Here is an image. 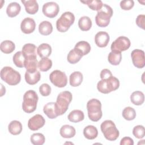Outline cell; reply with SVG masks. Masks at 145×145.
I'll return each instance as SVG.
<instances>
[{
    "mask_svg": "<svg viewBox=\"0 0 145 145\" xmlns=\"http://www.w3.org/2000/svg\"><path fill=\"white\" fill-rule=\"evenodd\" d=\"M1 50L5 54L12 53L15 48V44L10 40H5L1 43Z\"/></svg>",
    "mask_w": 145,
    "mask_h": 145,
    "instance_id": "cell-32",
    "label": "cell"
},
{
    "mask_svg": "<svg viewBox=\"0 0 145 145\" xmlns=\"http://www.w3.org/2000/svg\"><path fill=\"white\" fill-rule=\"evenodd\" d=\"M21 10L20 5L17 2H11L7 7L6 14L8 16L13 18L17 16Z\"/></svg>",
    "mask_w": 145,
    "mask_h": 145,
    "instance_id": "cell-23",
    "label": "cell"
},
{
    "mask_svg": "<svg viewBox=\"0 0 145 145\" xmlns=\"http://www.w3.org/2000/svg\"><path fill=\"white\" fill-rule=\"evenodd\" d=\"M109 34L104 31L97 32L95 36V42L98 47L104 48L107 46L109 41Z\"/></svg>",
    "mask_w": 145,
    "mask_h": 145,
    "instance_id": "cell-15",
    "label": "cell"
},
{
    "mask_svg": "<svg viewBox=\"0 0 145 145\" xmlns=\"http://www.w3.org/2000/svg\"><path fill=\"white\" fill-rule=\"evenodd\" d=\"M42 11L44 15L46 17L53 18L58 15L59 11V7L54 2H49L44 4Z\"/></svg>",
    "mask_w": 145,
    "mask_h": 145,
    "instance_id": "cell-11",
    "label": "cell"
},
{
    "mask_svg": "<svg viewBox=\"0 0 145 145\" xmlns=\"http://www.w3.org/2000/svg\"><path fill=\"white\" fill-rule=\"evenodd\" d=\"M120 87L119 80L113 75L108 79H101L97 84V88L102 93H109L117 90Z\"/></svg>",
    "mask_w": 145,
    "mask_h": 145,
    "instance_id": "cell-5",
    "label": "cell"
},
{
    "mask_svg": "<svg viewBox=\"0 0 145 145\" xmlns=\"http://www.w3.org/2000/svg\"><path fill=\"white\" fill-rule=\"evenodd\" d=\"M38 63L36 56L28 57L25 58L24 67L27 71L34 72L37 70Z\"/></svg>",
    "mask_w": 145,
    "mask_h": 145,
    "instance_id": "cell-19",
    "label": "cell"
},
{
    "mask_svg": "<svg viewBox=\"0 0 145 145\" xmlns=\"http://www.w3.org/2000/svg\"><path fill=\"white\" fill-rule=\"evenodd\" d=\"M1 78L10 86H15L21 80L20 73L9 66H5L1 70Z\"/></svg>",
    "mask_w": 145,
    "mask_h": 145,
    "instance_id": "cell-4",
    "label": "cell"
},
{
    "mask_svg": "<svg viewBox=\"0 0 145 145\" xmlns=\"http://www.w3.org/2000/svg\"><path fill=\"white\" fill-rule=\"evenodd\" d=\"M122 117L127 121H131L135 119L136 117V112L134 108L127 106L123 109L122 111Z\"/></svg>",
    "mask_w": 145,
    "mask_h": 145,
    "instance_id": "cell-38",
    "label": "cell"
},
{
    "mask_svg": "<svg viewBox=\"0 0 145 145\" xmlns=\"http://www.w3.org/2000/svg\"><path fill=\"white\" fill-rule=\"evenodd\" d=\"M67 118L70 122L77 123L84 120V114L80 110H74L69 113Z\"/></svg>",
    "mask_w": 145,
    "mask_h": 145,
    "instance_id": "cell-28",
    "label": "cell"
},
{
    "mask_svg": "<svg viewBox=\"0 0 145 145\" xmlns=\"http://www.w3.org/2000/svg\"><path fill=\"white\" fill-rule=\"evenodd\" d=\"M83 74L80 71H74L70 76L69 82L72 87H78L83 81Z\"/></svg>",
    "mask_w": 145,
    "mask_h": 145,
    "instance_id": "cell-25",
    "label": "cell"
},
{
    "mask_svg": "<svg viewBox=\"0 0 145 145\" xmlns=\"http://www.w3.org/2000/svg\"><path fill=\"white\" fill-rule=\"evenodd\" d=\"M60 135L64 138H71L75 136L76 134L75 129L69 125H63L59 130Z\"/></svg>",
    "mask_w": 145,
    "mask_h": 145,
    "instance_id": "cell-21",
    "label": "cell"
},
{
    "mask_svg": "<svg viewBox=\"0 0 145 145\" xmlns=\"http://www.w3.org/2000/svg\"><path fill=\"white\" fill-rule=\"evenodd\" d=\"M22 3L25 7V11L31 15L35 14L39 10V5L35 0H29V1H21Z\"/></svg>",
    "mask_w": 145,
    "mask_h": 145,
    "instance_id": "cell-18",
    "label": "cell"
},
{
    "mask_svg": "<svg viewBox=\"0 0 145 145\" xmlns=\"http://www.w3.org/2000/svg\"><path fill=\"white\" fill-rule=\"evenodd\" d=\"M37 54L40 57L48 58L52 53V48L50 45L46 43H42L40 44L37 49Z\"/></svg>",
    "mask_w": 145,
    "mask_h": 145,
    "instance_id": "cell-22",
    "label": "cell"
},
{
    "mask_svg": "<svg viewBox=\"0 0 145 145\" xmlns=\"http://www.w3.org/2000/svg\"><path fill=\"white\" fill-rule=\"evenodd\" d=\"M87 109L88 116L90 120L97 122L101 119L103 113L101 110V103L99 100L96 99L89 100L87 103Z\"/></svg>",
    "mask_w": 145,
    "mask_h": 145,
    "instance_id": "cell-6",
    "label": "cell"
},
{
    "mask_svg": "<svg viewBox=\"0 0 145 145\" xmlns=\"http://www.w3.org/2000/svg\"><path fill=\"white\" fill-rule=\"evenodd\" d=\"M113 14L112 8L106 4H103L101 8L97 11L95 16V22L100 27H107Z\"/></svg>",
    "mask_w": 145,
    "mask_h": 145,
    "instance_id": "cell-3",
    "label": "cell"
},
{
    "mask_svg": "<svg viewBox=\"0 0 145 145\" xmlns=\"http://www.w3.org/2000/svg\"><path fill=\"white\" fill-rule=\"evenodd\" d=\"M52 66V61L48 58H42L38 63V68L41 71H47Z\"/></svg>",
    "mask_w": 145,
    "mask_h": 145,
    "instance_id": "cell-36",
    "label": "cell"
},
{
    "mask_svg": "<svg viewBox=\"0 0 145 145\" xmlns=\"http://www.w3.org/2000/svg\"><path fill=\"white\" fill-rule=\"evenodd\" d=\"M43 111L49 118L54 119L58 116L57 113L56 103L54 102H50L45 104L43 108Z\"/></svg>",
    "mask_w": 145,
    "mask_h": 145,
    "instance_id": "cell-17",
    "label": "cell"
},
{
    "mask_svg": "<svg viewBox=\"0 0 145 145\" xmlns=\"http://www.w3.org/2000/svg\"><path fill=\"white\" fill-rule=\"evenodd\" d=\"M22 129L21 122L17 120L12 121L8 126V131L14 135L20 134L22 131Z\"/></svg>",
    "mask_w": 145,
    "mask_h": 145,
    "instance_id": "cell-26",
    "label": "cell"
},
{
    "mask_svg": "<svg viewBox=\"0 0 145 145\" xmlns=\"http://www.w3.org/2000/svg\"><path fill=\"white\" fill-rule=\"evenodd\" d=\"M74 21L75 16L72 12H65L56 22L57 29L60 32H65L73 24Z\"/></svg>",
    "mask_w": 145,
    "mask_h": 145,
    "instance_id": "cell-8",
    "label": "cell"
},
{
    "mask_svg": "<svg viewBox=\"0 0 145 145\" xmlns=\"http://www.w3.org/2000/svg\"><path fill=\"white\" fill-rule=\"evenodd\" d=\"M130 44L131 42L129 38L125 36H120L112 43L110 49L112 52L121 53V52L128 49Z\"/></svg>",
    "mask_w": 145,
    "mask_h": 145,
    "instance_id": "cell-10",
    "label": "cell"
},
{
    "mask_svg": "<svg viewBox=\"0 0 145 145\" xmlns=\"http://www.w3.org/2000/svg\"><path fill=\"white\" fill-rule=\"evenodd\" d=\"M131 57L133 65L138 69H142L145 66L144 52L140 49H134L131 52Z\"/></svg>",
    "mask_w": 145,
    "mask_h": 145,
    "instance_id": "cell-12",
    "label": "cell"
},
{
    "mask_svg": "<svg viewBox=\"0 0 145 145\" xmlns=\"http://www.w3.org/2000/svg\"><path fill=\"white\" fill-rule=\"evenodd\" d=\"M100 129L104 137L108 140H116L119 137V131L112 120L103 121L100 125Z\"/></svg>",
    "mask_w": 145,
    "mask_h": 145,
    "instance_id": "cell-7",
    "label": "cell"
},
{
    "mask_svg": "<svg viewBox=\"0 0 145 145\" xmlns=\"http://www.w3.org/2000/svg\"><path fill=\"white\" fill-rule=\"evenodd\" d=\"M112 76V72L107 69H104L102 70L100 72V78L101 79H108Z\"/></svg>",
    "mask_w": 145,
    "mask_h": 145,
    "instance_id": "cell-44",
    "label": "cell"
},
{
    "mask_svg": "<svg viewBox=\"0 0 145 145\" xmlns=\"http://www.w3.org/2000/svg\"><path fill=\"white\" fill-rule=\"evenodd\" d=\"M145 130L142 125L135 126L133 130V134L134 136L138 139H142L144 137Z\"/></svg>",
    "mask_w": 145,
    "mask_h": 145,
    "instance_id": "cell-40",
    "label": "cell"
},
{
    "mask_svg": "<svg viewBox=\"0 0 145 145\" xmlns=\"http://www.w3.org/2000/svg\"><path fill=\"white\" fill-rule=\"evenodd\" d=\"M83 135L87 139L93 140L97 137L98 130L95 126L88 125L83 129Z\"/></svg>",
    "mask_w": 145,
    "mask_h": 145,
    "instance_id": "cell-24",
    "label": "cell"
},
{
    "mask_svg": "<svg viewBox=\"0 0 145 145\" xmlns=\"http://www.w3.org/2000/svg\"><path fill=\"white\" fill-rule=\"evenodd\" d=\"M80 2L87 5L91 10L97 11H99L103 6V3L100 0L80 1Z\"/></svg>",
    "mask_w": 145,
    "mask_h": 145,
    "instance_id": "cell-33",
    "label": "cell"
},
{
    "mask_svg": "<svg viewBox=\"0 0 145 145\" xmlns=\"http://www.w3.org/2000/svg\"><path fill=\"white\" fill-rule=\"evenodd\" d=\"M134 5V2L133 0H125L120 2V7L123 10H130Z\"/></svg>",
    "mask_w": 145,
    "mask_h": 145,
    "instance_id": "cell-42",
    "label": "cell"
},
{
    "mask_svg": "<svg viewBox=\"0 0 145 145\" xmlns=\"http://www.w3.org/2000/svg\"><path fill=\"white\" fill-rule=\"evenodd\" d=\"M78 26L80 29L83 31H89L92 27V20L88 16H83L79 19Z\"/></svg>",
    "mask_w": 145,
    "mask_h": 145,
    "instance_id": "cell-31",
    "label": "cell"
},
{
    "mask_svg": "<svg viewBox=\"0 0 145 145\" xmlns=\"http://www.w3.org/2000/svg\"><path fill=\"white\" fill-rule=\"evenodd\" d=\"M83 56V55L82 52L78 49L74 48L68 53L67 60L71 64H75L80 60Z\"/></svg>",
    "mask_w": 145,
    "mask_h": 145,
    "instance_id": "cell-16",
    "label": "cell"
},
{
    "mask_svg": "<svg viewBox=\"0 0 145 145\" xmlns=\"http://www.w3.org/2000/svg\"><path fill=\"white\" fill-rule=\"evenodd\" d=\"M41 74L39 71L36 70L34 72H29L26 71L25 73V80L26 82L30 85H34L38 83L40 80Z\"/></svg>",
    "mask_w": 145,
    "mask_h": 145,
    "instance_id": "cell-20",
    "label": "cell"
},
{
    "mask_svg": "<svg viewBox=\"0 0 145 145\" xmlns=\"http://www.w3.org/2000/svg\"><path fill=\"white\" fill-rule=\"evenodd\" d=\"M31 142L33 145H42L45 141L44 135L40 133L33 134L30 138Z\"/></svg>",
    "mask_w": 145,
    "mask_h": 145,
    "instance_id": "cell-39",
    "label": "cell"
},
{
    "mask_svg": "<svg viewBox=\"0 0 145 145\" xmlns=\"http://www.w3.org/2000/svg\"><path fill=\"white\" fill-rule=\"evenodd\" d=\"M36 28V23L33 19L31 18H25L21 22V31L25 34L32 33Z\"/></svg>",
    "mask_w": 145,
    "mask_h": 145,
    "instance_id": "cell-14",
    "label": "cell"
},
{
    "mask_svg": "<svg viewBox=\"0 0 145 145\" xmlns=\"http://www.w3.org/2000/svg\"><path fill=\"white\" fill-rule=\"evenodd\" d=\"M39 97L36 92L33 90H28L23 95L22 109L27 113L33 112L36 108Z\"/></svg>",
    "mask_w": 145,
    "mask_h": 145,
    "instance_id": "cell-1",
    "label": "cell"
},
{
    "mask_svg": "<svg viewBox=\"0 0 145 145\" xmlns=\"http://www.w3.org/2000/svg\"><path fill=\"white\" fill-rule=\"evenodd\" d=\"M121 145H133L134 141L133 139L129 137H125L122 138L120 142Z\"/></svg>",
    "mask_w": 145,
    "mask_h": 145,
    "instance_id": "cell-45",
    "label": "cell"
},
{
    "mask_svg": "<svg viewBox=\"0 0 145 145\" xmlns=\"http://www.w3.org/2000/svg\"><path fill=\"white\" fill-rule=\"evenodd\" d=\"M75 48H77L80 50L83 53V56L88 54L91 51V45L90 44L85 41H81L77 42L75 45Z\"/></svg>",
    "mask_w": 145,
    "mask_h": 145,
    "instance_id": "cell-37",
    "label": "cell"
},
{
    "mask_svg": "<svg viewBox=\"0 0 145 145\" xmlns=\"http://www.w3.org/2000/svg\"><path fill=\"white\" fill-rule=\"evenodd\" d=\"M37 48L35 45L31 43L25 44L22 48V53L25 58L32 56H36Z\"/></svg>",
    "mask_w": 145,
    "mask_h": 145,
    "instance_id": "cell-27",
    "label": "cell"
},
{
    "mask_svg": "<svg viewBox=\"0 0 145 145\" xmlns=\"http://www.w3.org/2000/svg\"><path fill=\"white\" fill-rule=\"evenodd\" d=\"M144 18L145 15L143 14L139 15L136 19V24L140 28L144 29Z\"/></svg>",
    "mask_w": 145,
    "mask_h": 145,
    "instance_id": "cell-43",
    "label": "cell"
},
{
    "mask_svg": "<svg viewBox=\"0 0 145 145\" xmlns=\"http://www.w3.org/2000/svg\"><path fill=\"white\" fill-rule=\"evenodd\" d=\"M45 123V120L42 116L37 114L31 117L28 122V128L32 130L36 131L44 126Z\"/></svg>",
    "mask_w": 145,
    "mask_h": 145,
    "instance_id": "cell-13",
    "label": "cell"
},
{
    "mask_svg": "<svg viewBox=\"0 0 145 145\" xmlns=\"http://www.w3.org/2000/svg\"><path fill=\"white\" fill-rule=\"evenodd\" d=\"M122 59V54L120 52H111L108 56V62L112 65H118Z\"/></svg>",
    "mask_w": 145,
    "mask_h": 145,
    "instance_id": "cell-34",
    "label": "cell"
},
{
    "mask_svg": "<svg viewBox=\"0 0 145 145\" xmlns=\"http://www.w3.org/2000/svg\"><path fill=\"white\" fill-rule=\"evenodd\" d=\"M14 63L16 66L19 68H22L24 67V62L25 58L22 52L19 51L15 53L12 58Z\"/></svg>",
    "mask_w": 145,
    "mask_h": 145,
    "instance_id": "cell-35",
    "label": "cell"
},
{
    "mask_svg": "<svg viewBox=\"0 0 145 145\" xmlns=\"http://www.w3.org/2000/svg\"><path fill=\"white\" fill-rule=\"evenodd\" d=\"M51 83L59 88L65 87L67 83V78L66 74L58 70L53 71L49 75Z\"/></svg>",
    "mask_w": 145,
    "mask_h": 145,
    "instance_id": "cell-9",
    "label": "cell"
},
{
    "mask_svg": "<svg viewBox=\"0 0 145 145\" xmlns=\"http://www.w3.org/2000/svg\"><path fill=\"white\" fill-rule=\"evenodd\" d=\"M39 92L42 96H48L51 93V87L47 83L42 84L39 87Z\"/></svg>",
    "mask_w": 145,
    "mask_h": 145,
    "instance_id": "cell-41",
    "label": "cell"
},
{
    "mask_svg": "<svg viewBox=\"0 0 145 145\" xmlns=\"http://www.w3.org/2000/svg\"><path fill=\"white\" fill-rule=\"evenodd\" d=\"M131 102L135 105H140L144 101V93L139 91L133 92L130 95Z\"/></svg>",
    "mask_w": 145,
    "mask_h": 145,
    "instance_id": "cell-30",
    "label": "cell"
},
{
    "mask_svg": "<svg viewBox=\"0 0 145 145\" xmlns=\"http://www.w3.org/2000/svg\"><path fill=\"white\" fill-rule=\"evenodd\" d=\"M72 99V93L68 91L61 92L58 94L56 102L58 116L62 115L67 111Z\"/></svg>",
    "mask_w": 145,
    "mask_h": 145,
    "instance_id": "cell-2",
    "label": "cell"
},
{
    "mask_svg": "<svg viewBox=\"0 0 145 145\" xmlns=\"http://www.w3.org/2000/svg\"><path fill=\"white\" fill-rule=\"evenodd\" d=\"M39 31L40 34L44 36L50 35L53 31V26L51 23L48 21H43L39 25Z\"/></svg>",
    "mask_w": 145,
    "mask_h": 145,
    "instance_id": "cell-29",
    "label": "cell"
}]
</instances>
